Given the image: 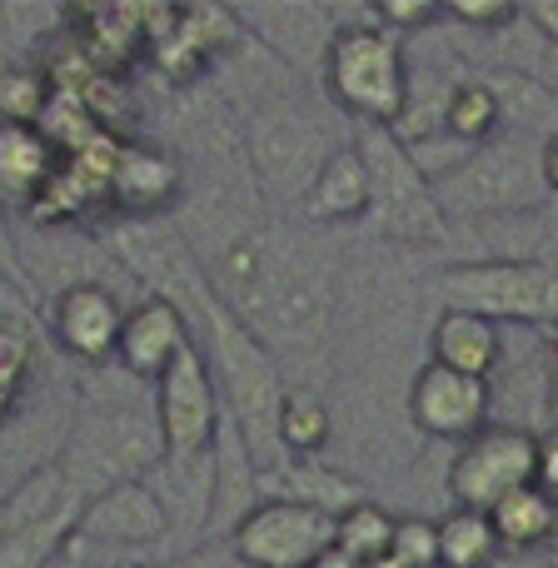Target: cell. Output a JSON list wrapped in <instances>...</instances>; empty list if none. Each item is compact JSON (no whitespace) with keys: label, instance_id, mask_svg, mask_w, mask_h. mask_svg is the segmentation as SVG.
<instances>
[{"label":"cell","instance_id":"9a60e30c","mask_svg":"<svg viewBox=\"0 0 558 568\" xmlns=\"http://www.w3.org/2000/svg\"><path fill=\"white\" fill-rule=\"evenodd\" d=\"M180 190H185V170H180L175 155H165L160 145H145V140H120L105 195L115 205H125V220H155V210L180 200Z\"/></svg>","mask_w":558,"mask_h":568},{"label":"cell","instance_id":"ac0fdd59","mask_svg":"<svg viewBox=\"0 0 558 568\" xmlns=\"http://www.w3.org/2000/svg\"><path fill=\"white\" fill-rule=\"evenodd\" d=\"M65 509H85V499H80V489L65 479L60 459H50L6 489V499H0V539L35 529V524L55 519V514H65Z\"/></svg>","mask_w":558,"mask_h":568},{"label":"cell","instance_id":"7c38bea8","mask_svg":"<svg viewBox=\"0 0 558 568\" xmlns=\"http://www.w3.org/2000/svg\"><path fill=\"white\" fill-rule=\"evenodd\" d=\"M120 329H125V304L100 280L65 284V290H55V300H50V334H55L60 349H65L70 359H80L85 369L115 364Z\"/></svg>","mask_w":558,"mask_h":568},{"label":"cell","instance_id":"3957f363","mask_svg":"<svg viewBox=\"0 0 558 568\" xmlns=\"http://www.w3.org/2000/svg\"><path fill=\"white\" fill-rule=\"evenodd\" d=\"M549 185H544L539 165V140L529 135H494L479 145L449 180L434 185L444 220H494V215H519V210L544 205Z\"/></svg>","mask_w":558,"mask_h":568},{"label":"cell","instance_id":"d6986e66","mask_svg":"<svg viewBox=\"0 0 558 568\" xmlns=\"http://www.w3.org/2000/svg\"><path fill=\"white\" fill-rule=\"evenodd\" d=\"M429 349H434V364H444V369L489 379L494 364H499V324L479 320V314H464V310H439Z\"/></svg>","mask_w":558,"mask_h":568},{"label":"cell","instance_id":"484cf974","mask_svg":"<svg viewBox=\"0 0 558 568\" xmlns=\"http://www.w3.org/2000/svg\"><path fill=\"white\" fill-rule=\"evenodd\" d=\"M394 514L389 509H379V504H354V509H344L339 519H334V549L339 554H349L354 564H374V559H384V554L394 549Z\"/></svg>","mask_w":558,"mask_h":568},{"label":"cell","instance_id":"4316f807","mask_svg":"<svg viewBox=\"0 0 558 568\" xmlns=\"http://www.w3.org/2000/svg\"><path fill=\"white\" fill-rule=\"evenodd\" d=\"M50 80L30 65H0V125H40L50 105Z\"/></svg>","mask_w":558,"mask_h":568},{"label":"cell","instance_id":"2e32d148","mask_svg":"<svg viewBox=\"0 0 558 568\" xmlns=\"http://www.w3.org/2000/svg\"><path fill=\"white\" fill-rule=\"evenodd\" d=\"M260 499L300 504V509L339 519L344 509L364 504V489L339 469H324L319 459H280L275 469H260Z\"/></svg>","mask_w":558,"mask_h":568},{"label":"cell","instance_id":"5b68a950","mask_svg":"<svg viewBox=\"0 0 558 568\" xmlns=\"http://www.w3.org/2000/svg\"><path fill=\"white\" fill-rule=\"evenodd\" d=\"M359 155H364V170H369V225L374 235L384 240H434L444 230V215H439V200H434V185L414 170L409 150L389 135V130L369 125L359 135Z\"/></svg>","mask_w":558,"mask_h":568},{"label":"cell","instance_id":"e0dca14e","mask_svg":"<svg viewBox=\"0 0 558 568\" xmlns=\"http://www.w3.org/2000/svg\"><path fill=\"white\" fill-rule=\"evenodd\" d=\"M304 215L314 225H349V220L369 215V170H364L359 145L329 150V160L319 165L310 195H304Z\"/></svg>","mask_w":558,"mask_h":568},{"label":"cell","instance_id":"74e56055","mask_svg":"<svg viewBox=\"0 0 558 568\" xmlns=\"http://www.w3.org/2000/svg\"><path fill=\"white\" fill-rule=\"evenodd\" d=\"M554 399H558V394H554ZM554 414H558V409H554Z\"/></svg>","mask_w":558,"mask_h":568},{"label":"cell","instance_id":"5bb4252c","mask_svg":"<svg viewBox=\"0 0 558 568\" xmlns=\"http://www.w3.org/2000/svg\"><path fill=\"white\" fill-rule=\"evenodd\" d=\"M190 320L160 294H145L140 304L125 310V329H120L115 364L140 384H155L160 374L175 364L180 349H190Z\"/></svg>","mask_w":558,"mask_h":568},{"label":"cell","instance_id":"f1b7e54d","mask_svg":"<svg viewBox=\"0 0 558 568\" xmlns=\"http://www.w3.org/2000/svg\"><path fill=\"white\" fill-rule=\"evenodd\" d=\"M394 559L409 568H439V524L429 519H399L394 524Z\"/></svg>","mask_w":558,"mask_h":568},{"label":"cell","instance_id":"9c48e42d","mask_svg":"<svg viewBox=\"0 0 558 568\" xmlns=\"http://www.w3.org/2000/svg\"><path fill=\"white\" fill-rule=\"evenodd\" d=\"M230 549L245 568H314L319 554L334 549V519L300 504L260 499L230 534Z\"/></svg>","mask_w":558,"mask_h":568},{"label":"cell","instance_id":"4dcf8cb0","mask_svg":"<svg viewBox=\"0 0 558 568\" xmlns=\"http://www.w3.org/2000/svg\"><path fill=\"white\" fill-rule=\"evenodd\" d=\"M444 16V6H409V0H389V6L374 10V20H379L384 30H394V36L404 40V30H419V26H434V20Z\"/></svg>","mask_w":558,"mask_h":568},{"label":"cell","instance_id":"cb8c5ba5","mask_svg":"<svg viewBox=\"0 0 558 568\" xmlns=\"http://www.w3.org/2000/svg\"><path fill=\"white\" fill-rule=\"evenodd\" d=\"M444 130L459 135L464 145H489L494 135H504V120H499V100H494L489 80H459L449 90V105H444Z\"/></svg>","mask_w":558,"mask_h":568},{"label":"cell","instance_id":"e575fe53","mask_svg":"<svg viewBox=\"0 0 558 568\" xmlns=\"http://www.w3.org/2000/svg\"><path fill=\"white\" fill-rule=\"evenodd\" d=\"M539 165H544V185H549V195H558V135L539 145Z\"/></svg>","mask_w":558,"mask_h":568},{"label":"cell","instance_id":"836d02e7","mask_svg":"<svg viewBox=\"0 0 558 568\" xmlns=\"http://www.w3.org/2000/svg\"><path fill=\"white\" fill-rule=\"evenodd\" d=\"M0 280L6 284H16L20 294L30 290V275H26V260H20V250H16V235H10V225H6V215H0Z\"/></svg>","mask_w":558,"mask_h":568},{"label":"cell","instance_id":"8fae6325","mask_svg":"<svg viewBox=\"0 0 558 568\" xmlns=\"http://www.w3.org/2000/svg\"><path fill=\"white\" fill-rule=\"evenodd\" d=\"M75 534L85 544H100V549L125 554V559L140 564V554L170 539V514L145 479H125L100 489L95 499H85Z\"/></svg>","mask_w":558,"mask_h":568},{"label":"cell","instance_id":"ffe728a7","mask_svg":"<svg viewBox=\"0 0 558 568\" xmlns=\"http://www.w3.org/2000/svg\"><path fill=\"white\" fill-rule=\"evenodd\" d=\"M60 170V150L35 125H0V195L30 205Z\"/></svg>","mask_w":558,"mask_h":568},{"label":"cell","instance_id":"30bf717a","mask_svg":"<svg viewBox=\"0 0 558 568\" xmlns=\"http://www.w3.org/2000/svg\"><path fill=\"white\" fill-rule=\"evenodd\" d=\"M235 20L240 30H250L290 70L319 80L324 55H329L334 36H339V26L349 16H339L329 6H314V0H265V6H235Z\"/></svg>","mask_w":558,"mask_h":568},{"label":"cell","instance_id":"d590c367","mask_svg":"<svg viewBox=\"0 0 558 568\" xmlns=\"http://www.w3.org/2000/svg\"><path fill=\"white\" fill-rule=\"evenodd\" d=\"M554 374H558V324H554Z\"/></svg>","mask_w":558,"mask_h":568},{"label":"cell","instance_id":"603a6c76","mask_svg":"<svg viewBox=\"0 0 558 568\" xmlns=\"http://www.w3.org/2000/svg\"><path fill=\"white\" fill-rule=\"evenodd\" d=\"M329 404L310 389V384H294L284 389L280 404V449L284 459H314V454L329 444Z\"/></svg>","mask_w":558,"mask_h":568},{"label":"cell","instance_id":"7a4b0ae2","mask_svg":"<svg viewBox=\"0 0 558 568\" xmlns=\"http://www.w3.org/2000/svg\"><path fill=\"white\" fill-rule=\"evenodd\" d=\"M324 90L334 105L364 120V130H389L409 100V65H404V40L374 20V10H359L339 26L329 55H324Z\"/></svg>","mask_w":558,"mask_h":568},{"label":"cell","instance_id":"7402d4cb","mask_svg":"<svg viewBox=\"0 0 558 568\" xmlns=\"http://www.w3.org/2000/svg\"><path fill=\"white\" fill-rule=\"evenodd\" d=\"M489 524L499 534V549H539L558 534V504L544 489L524 484L509 499H499L489 509Z\"/></svg>","mask_w":558,"mask_h":568},{"label":"cell","instance_id":"d6a6232c","mask_svg":"<svg viewBox=\"0 0 558 568\" xmlns=\"http://www.w3.org/2000/svg\"><path fill=\"white\" fill-rule=\"evenodd\" d=\"M160 568H245V564L235 559V549H230V544H200V549L175 554V559H165Z\"/></svg>","mask_w":558,"mask_h":568},{"label":"cell","instance_id":"44dd1931","mask_svg":"<svg viewBox=\"0 0 558 568\" xmlns=\"http://www.w3.org/2000/svg\"><path fill=\"white\" fill-rule=\"evenodd\" d=\"M489 90H494V100H499V120L509 135H529V140H539V145L558 135V95L544 80L504 70V75H489Z\"/></svg>","mask_w":558,"mask_h":568},{"label":"cell","instance_id":"6da1fadb","mask_svg":"<svg viewBox=\"0 0 558 568\" xmlns=\"http://www.w3.org/2000/svg\"><path fill=\"white\" fill-rule=\"evenodd\" d=\"M190 339L200 344V354L210 359V374L220 384V404L225 419L240 429L250 459L260 469H275L284 459L280 449V404H284V369L270 354V344L260 334H250L225 304L215 300V290H205L200 310L190 314Z\"/></svg>","mask_w":558,"mask_h":568},{"label":"cell","instance_id":"8d00e7d4","mask_svg":"<svg viewBox=\"0 0 558 568\" xmlns=\"http://www.w3.org/2000/svg\"><path fill=\"white\" fill-rule=\"evenodd\" d=\"M110 568H150V564H110Z\"/></svg>","mask_w":558,"mask_h":568},{"label":"cell","instance_id":"1f68e13d","mask_svg":"<svg viewBox=\"0 0 558 568\" xmlns=\"http://www.w3.org/2000/svg\"><path fill=\"white\" fill-rule=\"evenodd\" d=\"M534 489H544L558 504V429L534 444Z\"/></svg>","mask_w":558,"mask_h":568},{"label":"cell","instance_id":"52a82bcc","mask_svg":"<svg viewBox=\"0 0 558 568\" xmlns=\"http://www.w3.org/2000/svg\"><path fill=\"white\" fill-rule=\"evenodd\" d=\"M220 419H225L220 384L210 374V359L200 354V344H190L155 379V424L165 459H205V454H215Z\"/></svg>","mask_w":558,"mask_h":568},{"label":"cell","instance_id":"d4e9b609","mask_svg":"<svg viewBox=\"0 0 558 568\" xmlns=\"http://www.w3.org/2000/svg\"><path fill=\"white\" fill-rule=\"evenodd\" d=\"M499 554V534H494L489 514L454 509L439 519V564L444 568H489Z\"/></svg>","mask_w":558,"mask_h":568},{"label":"cell","instance_id":"8992f818","mask_svg":"<svg viewBox=\"0 0 558 568\" xmlns=\"http://www.w3.org/2000/svg\"><path fill=\"white\" fill-rule=\"evenodd\" d=\"M245 140H250L255 185L265 190L275 205H290V200L310 195L319 165L329 160V145H324L319 125H314L294 100H265V105L250 115Z\"/></svg>","mask_w":558,"mask_h":568},{"label":"cell","instance_id":"ba28073f","mask_svg":"<svg viewBox=\"0 0 558 568\" xmlns=\"http://www.w3.org/2000/svg\"><path fill=\"white\" fill-rule=\"evenodd\" d=\"M534 434L509 429V424H484L469 444L459 449L449 469V494L454 509L489 514L499 499H509L514 489L534 484Z\"/></svg>","mask_w":558,"mask_h":568},{"label":"cell","instance_id":"4fadbf2b","mask_svg":"<svg viewBox=\"0 0 558 568\" xmlns=\"http://www.w3.org/2000/svg\"><path fill=\"white\" fill-rule=\"evenodd\" d=\"M489 379H474V374H454L444 364H424L409 384V419L419 424L429 439H464L489 424Z\"/></svg>","mask_w":558,"mask_h":568},{"label":"cell","instance_id":"277c9868","mask_svg":"<svg viewBox=\"0 0 558 568\" xmlns=\"http://www.w3.org/2000/svg\"><path fill=\"white\" fill-rule=\"evenodd\" d=\"M439 304L489 324H558V270L539 260H464L439 275Z\"/></svg>","mask_w":558,"mask_h":568},{"label":"cell","instance_id":"f546056e","mask_svg":"<svg viewBox=\"0 0 558 568\" xmlns=\"http://www.w3.org/2000/svg\"><path fill=\"white\" fill-rule=\"evenodd\" d=\"M444 16L464 20V26H474V30H504V26H519L524 10L519 6H494V0H449Z\"/></svg>","mask_w":558,"mask_h":568},{"label":"cell","instance_id":"83f0119b","mask_svg":"<svg viewBox=\"0 0 558 568\" xmlns=\"http://www.w3.org/2000/svg\"><path fill=\"white\" fill-rule=\"evenodd\" d=\"M26 379H30V339H26V329L0 324V414L16 409Z\"/></svg>","mask_w":558,"mask_h":568}]
</instances>
